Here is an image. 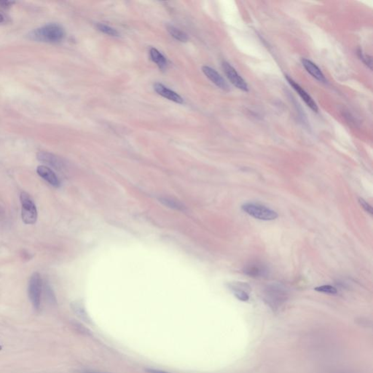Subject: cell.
I'll return each mask as SVG.
<instances>
[{"label":"cell","mask_w":373,"mask_h":373,"mask_svg":"<svg viewBox=\"0 0 373 373\" xmlns=\"http://www.w3.org/2000/svg\"><path fill=\"white\" fill-rule=\"evenodd\" d=\"M65 36L63 27L57 23H49L38 28L29 33V38L37 42L56 43L61 42Z\"/></svg>","instance_id":"cell-1"},{"label":"cell","mask_w":373,"mask_h":373,"mask_svg":"<svg viewBox=\"0 0 373 373\" xmlns=\"http://www.w3.org/2000/svg\"><path fill=\"white\" fill-rule=\"evenodd\" d=\"M243 211H245L249 215L257 219V220L270 221L276 220L278 214L274 210L256 203H247L242 206Z\"/></svg>","instance_id":"cell-2"},{"label":"cell","mask_w":373,"mask_h":373,"mask_svg":"<svg viewBox=\"0 0 373 373\" xmlns=\"http://www.w3.org/2000/svg\"><path fill=\"white\" fill-rule=\"evenodd\" d=\"M21 217L23 223L27 225H33L38 219V211L36 206L34 204L29 194L23 192L21 194Z\"/></svg>","instance_id":"cell-3"},{"label":"cell","mask_w":373,"mask_h":373,"mask_svg":"<svg viewBox=\"0 0 373 373\" xmlns=\"http://www.w3.org/2000/svg\"><path fill=\"white\" fill-rule=\"evenodd\" d=\"M42 293V279L40 273H34L31 276L29 284V297L32 306L39 310L41 306Z\"/></svg>","instance_id":"cell-4"},{"label":"cell","mask_w":373,"mask_h":373,"mask_svg":"<svg viewBox=\"0 0 373 373\" xmlns=\"http://www.w3.org/2000/svg\"><path fill=\"white\" fill-rule=\"evenodd\" d=\"M223 68L224 69L226 76L228 78L233 85L241 91L247 92L249 91L248 85L246 81L240 76L239 74L236 72L235 69L228 62H224L223 63Z\"/></svg>","instance_id":"cell-5"},{"label":"cell","mask_w":373,"mask_h":373,"mask_svg":"<svg viewBox=\"0 0 373 373\" xmlns=\"http://www.w3.org/2000/svg\"><path fill=\"white\" fill-rule=\"evenodd\" d=\"M203 72L204 75L214 84L217 85L220 89L223 90L225 91H229L230 88H229L228 84L225 81L224 78L215 70V69H212L211 67H209L208 66H203L202 68Z\"/></svg>","instance_id":"cell-6"},{"label":"cell","mask_w":373,"mask_h":373,"mask_svg":"<svg viewBox=\"0 0 373 373\" xmlns=\"http://www.w3.org/2000/svg\"><path fill=\"white\" fill-rule=\"evenodd\" d=\"M228 288L233 291L234 295L238 300L247 302L249 300V293L251 288L249 284L244 282H233L228 284Z\"/></svg>","instance_id":"cell-7"},{"label":"cell","mask_w":373,"mask_h":373,"mask_svg":"<svg viewBox=\"0 0 373 373\" xmlns=\"http://www.w3.org/2000/svg\"><path fill=\"white\" fill-rule=\"evenodd\" d=\"M266 298L270 306H279L286 300V292L281 287L273 286L269 287L266 292Z\"/></svg>","instance_id":"cell-8"},{"label":"cell","mask_w":373,"mask_h":373,"mask_svg":"<svg viewBox=\"0 0 373 373\" xmlns=\"http://www.w3.org/2000/svg\"><path fill=\"white\" fill-rule=\"evenodd\" d=\"M287 80L288 81L289 83L290 84L291 87L294 88V91L298 93L299 96H300L302 99L304 101L305 103L309 107H310L313 112H318V106L315 103L313 99L311 97L310 95L302 87H300L297 83L294 82L291 78H289L287 76Z\"/></svg>","instance_id":"cell-9"},{"label":"cell","mask_w":373,"mask_h":373,"mask_svg":"<svg viewBox=\"0 0 373 373\" xmlns=\"http://www.w3.org/2000/svg\"><path fill=\"white\" fill-rule=\"evenodd\" d=\"M244 273L252 278L261 277L266 276L268 273L267 268L258 262H253L244 267Z\"/></svg>","instance_id":"cell-10"},{"label":"cell","mask_w":373,"mask_h":373,"mask_svg":"<svg viewBox=\"0 0 373 373\" xmlns=\"http://www.w3.org/2000/svg\"><path fill=\"white\" fill-rule=\"evenodd\" d=\"M154 90L160 96H163V97L166 98V99H168V100L172 101V102H175V103H184V100H183V98L178 93L171 91V89L167 88V87H166L163 84L155 83L154 85Z\"/></svg>","instance_id":"cell-11"},{"label":"cell","mask_w":373,"mask_h":373,"mask_svg":"<svg viewBox=\"0 0 373 373\" xmlns=\"http://www.w3.org/2000/svg\"><path fill=\"white\" fill-rule=\"evenodd\" d=\"M37 172L39 174L40 177H42L43 180H45L52 186L58 187L60 186V182H59L57 176L48 167L45 166H40L37 168Z\"/></svg>","instance_id":"cell-12"},{"label":"cell","mask_w":373,"mask_h":373,"mask_svg":"<svg viewBox=\"0 0 373 373\" xmlns=\"http://www.w3.org/2000/svg\"><path fill=\"white\" fill-rule=\"evenodd\" d=\"M302 63H303V66H304L306 71L312 77H313L315 79L320 81V82H326V78H325V75L322 73L321 69L314 63H313L311 61L309 60V59H302Z\"/></svg>","instance_id":"cell-13"},{"label":"cell","mask_w":373,"mask_h":373,"mask_svg":"<svg viewBox=\"0 0 373 373\" xmlns=\"http://www.w3.org/2000/svg\"><path fill=\"white\" fill-rule=\"evenodd\" d=\"M72 310L75 312V314H76L81 320L83 321L85 323L89 324V325L92 324V321H91L88 312L85 310V306H84V305L81 302L77 301L75 302V303H72Z\"/></svg>","instance_id":"cell-14"},{"label":"cell","mask_w":373,"mask_h":373,"mask_svg":"<svg viewBox=\"0 0 373 373\" xmlns=\"http://www.w3.org/2000/svg\"><path fill=\"white\" fill-rule=\"evenodd\" d=\"M38 158L42 162L46 163L58 169L62 167V161L52 154L47 153V152H40L38 153Z\"/></svg>","instance_id":"cell-15"},{"label":"cell","mask_w":373,"mask_h":373,"mask_svg":"<svg viewBox=\"0 0 373 373\" xmlns=\"http://www.w3.org/2000/svg\"><path fill=\"white\" fill-rule=\"evenodd\" d=\"M149 55H150L151 59L152 62H155L158 67L161 69H165L167 66V62L166 58L164 57V55L157 50L156 48H152L149 50Z\"/></svg>","instance_id":"cell-16"},{"label":"cell","mask_w":373,"mask_h":373,"mask_svg":"<svg viewBox=\"0 0 373 373\" xmlns=\"http://www.w3.org/2000/svg\"><path fill=\"white\" fill-rule=\"evenodd\" d=\"M167 31L168 33L177 41H180V42H186L188 41V37L186 34L183 31L180 29H177L175 26H171V25H168L167 26Z\"/></svg>","instance_id":"cell-17"},{"label":"cell","mask_w":373,"mask_h":373,"mask_svg":"<svg viewBox=\"0 0 373 373\" xmlns=\"http://www.w3.org/2000/svg\"><path fill=\"white\" fill-rule=\"evenodd\" d=\"M160 201L161 203L164 204L165 206L169 207V208H174L177 210H183L185 208L184 206L179 202V201H175V200L171 199L169 198H160Z\"/></svg>","instance_id":"cell-18"},{"label":"cell","mask_w":373,"mask_h":373,"mask_svg":"<svg viewBox=\"0 0 373 373\" xmlns=\"http://www.w3.org/2000/svg\"><path fill=\"white\" fill-rule=\"evenodd\" d=\"M96 27H97L98 30L100 31L102 33L106 34V35H109V36H118V31L115 30V29L110 27V26L103 24V23H98L96 25Z\"/></svg>","instance_id":"cell-19"},{"label":"cell","mask_w":373,"mask_h":373,"mask_svg":"<svg viewBox=\"0 0 373 373\" xmlns=\"http://www.w3.org/2000/svg\"><path fill=\"white\" fill-rule=\"evenodd\" d=\"M314 290L319 292L325 293V294H335L337 293V289L330 285L321 286V287H316Z\"/></svg>","instance_id":"cell-20"},{"label":"cell","mask_w":373,"mask_h":373,"mask_svg":"<svg viewBox=\"0 0 373 373\" xmlns=\"http://www.w3.org/2000/svg\"><path fill=\"white\" fill-rule=\"evenodd\" d=\"M359 202L360 205L362 206V208L365 210L368 213H370L371 214H373V208L366 201L363 199V198H359Z\"/></svg>","instance_id":"cell-21"},{"label":"cell","mask_w":373,"mask_h":373,"mask_svg":"<svg viewBox=\"0 0 373 373\" xmlns=\"http://www.w3.org/2000/svg\"><path fill=\"white\" fill-rule=\"evenodd\" d=\"M359 57H360L361 59H362V61L365 62V64H366L367 66H369L371 69H372V59H371V56H364L363 55H362L361 50H359Z\"/></svg>","instance_id":"cell-22"},{"label":"cell","mask_w":373,"mask_h":373,"mask_svg":"<svg viewBox=\"0 0 373 373\" xmlns=\"http://www.w3.org/2000/svg\"><path fill=\"white\" fill-rule=\"evenodd\" d=\"M145 372L146 373H171L162 370L154 369V368H146L145 369Z\"/></svg>","instance_id":"cell-23"},{"label":"cell","mask_w":373,"mask_h":373,"mask_svg":"<svg viewBox=\"0 0 373 373\" xmlns=\"http://www.w3.org/2000/svg\"><path fill=\"white\" fill-rule=\"evenodd\" d=\"M13 4H14L13 1H0V5H1V7H4V8L10 7V6L13 5Z\"/></svg>","instance_id":"cell-24"},{"label":"cell","mask_w":373,"mask_h":373,"mask_svg":"<svg viewBox=\"0 0 373 373\" xmlns=\"http://www.w3.org/2000/svg\"><path fill=\"white\" fill-rule=\"evenodd\" d=\"M3 21H4V17L0 14V23H1V22Z\"/></svg>","instance_id":"cell-25"},{"label":"cell","mask_w":373,"mask_h":373,"mask_svg":"<svg viewBox=\"0 0 373 373\" xmlns=\"http://www.w3.org/2000/svg\"><path fill=\"white\" fill-rule=\"evenodd\" d=\"M83 373H106L92 372V371H91V372H85Z\"/></svg>","instance_id":"cell-26"},{"label":"cell","mask_w":373,"mask_h":373,"mask_svg":"<svg viewBox=\"0 0 373 373\" xmlns=\"http://www.w3.org/2000/svg\"><path fill=\"white\" fill-rule=\"evenodd\" d=\"M2 350V346H0V351Z\"/></svg>","instance_id":"cell-27"}]
</instances>
